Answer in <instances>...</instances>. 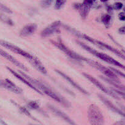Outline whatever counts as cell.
Masks as SVG:
<instances>
[{
    "label": "cell",
    "instance_id": "obj_37",
    "mask_svg": "<svg viewBox=\"0 0 125 125\" xmlns=\"http://www.w3.org/2000/svg\"><path fill=\"white\" fill-rule=\"evenodd\" d=\"M123 10H124V11H125V7H124V9H123Z\"/></svg>",
    "mask_w": 125,
    "mask_h": 125
},
{
    "label": "cell",
    "instance_id": "obj_10",
    "mask_svg": "<svg viewBox=\"0 0 125 125\" xmlns=\"http://www.w3.org/2000/svg\"><path fill=\"white\" fill-rule=\"evenodd\" d=\"M0 87L6 89L16 94H21L22 93V90L20 88L8 79H0Z\"/></svg>",
    "mask_w": 125,
    "mask_h": 125
},
{
    "label": "cell",
    "instance_id": "obj_29",
    "mask_svg": "<svg viewBox=\"0 0 125 125\" xmlns=\"http://www.w3.org/2000/svg\"><path fill=\"white\" fill-rule=\"evenodd\" d=\"M110 69H111V70L112 71H114V73H115L116 74L120 75V76H121V77H122L125 78V74H124L123 73H122V72L120 71H118V69H115V68H110Z\"/></svg>",
    "mask_w": 125,
    "mask_h": 125
},
{
    "label": "cell",
    "instance_id": "obj_7",
    "mask_svg": "<svg viewBox=\"0 0 125 125\" xmlns=\"http://www.w3.org/2000/svg\"><path fill=\"white\" fill-rule=\"evenodd\" d=\"M83 76L85 77L86 79H87L90 82L92 83L94 86H96L98 89H99L101 91L105 93V94L115 98V99H118V100L120 99L118 96L115 93H114V91H112V90H109L108 88H107V87H105V86H104L102 83H101L100 82L98 81V80H97L96 79H95V78L93 76H91V75H90V74H86V73H84V74H83Z\"/></svg>",
    "mask_w": 125,
    "mask_h": 125
},
{
    "label": "cell",
    "instance_id": "obj_22",
    "mask_svg": "<svg viewBox=\"0 0 125 125\" xmlns=\"http://www.w3.org/2000/svg\"><path fill=\"white\" fill-rule=\"evenodd\" d=\"M66 1V0H56L55 4V9H57V10L61 9L62 7L64 6Z\"/></svg>",
    "mask_w": 125,
    "mask_h": 125
},
{
    "label": "cell",
    "instance_id": "obj_26",
    "mask_svg": "<svg viewBox=\"0 0 125 125\" xmlns=\"http://www.w3.org/2000/svg\"><path fill=\"white\" fill-rule=\"evenodd\" d=\"M53 1V0H42V6L43 8H49V7L52 4Z\"/></svg>",
    "mask_w": 125,
    "mask_h": 125
},
{
    "label": "cell",
    "instance_id": "obj_14",
    "mask_svg": "<svg viewBox=\"0 0 125 125\" xmlns=\"http://www.w3.org/2000/svg\"><path fill=\"white\" fill-rule=\"evenodd\" d=\"M0 55L3 56V57H4V58H6V60H8V61H9L10 62H11L12 64H14V65L17 66L18 68L22 69V70L25 71H28L27 68H26L23 64H22L21 62H20V61H18L17 60H16L15 58L13 57L12 55H10V54L7 53L6 52L3 50V49H1V48H0Z\"/></svg>",
    "mask_w": 125,
    "mask_h": 125
},
{
    "label": "cell",
    "instance_id": "obj_11",
    "mask_svg": "<svg viewBox=\"0 0 125 125\" xmlns=\"http://www.w3.org/2000/svg\"><path fill=\"white\" fill-rule=\"evenodd\" d=\"M48 108H49V110L52 112V113H53L55 115L58 116V117H60V118H61L62 120H64V121L67 123L69 124V125H77L68 115L64 113L63 112L61 111L60 109H57L56 107H55V106L52 105H50L49 104L47 105Z\"/></svg>",
    "mask_w": 125,
    "mask_h": 125
},
{
    "label": "cell",
    "instance_id": "obj_34",
    "mask_svg": "<svg viewBox=\"0 0 125 125\" xmlns=\"http://www.w3.org/2000/svg\"><path fill=\"white\" fill-rule=\"evenodd\" d=\"M0 123L2 125H8V124H7L6 123L4 122V121H3V120H2V119L1 118H0Z\"/></svg>",
    "mask_w": 125,
    "mask_h": 125
},
{
    "label": "cell",
    "instance_id": "obj_19",
    "mask_svg": "<svg viewBox=\"0 0 125 125\" xmlns=\"http://www.w3.org/2000/svg\"><path fill=\"white\" fill-rule=\"evenodd\" d=\"M101 79H103V80L107 82L108 83L110 84V85H112V86H115L116 88L120 90V91H123V92L125 93V85H121L120 83L115 82L112 81V80H110L109 79H108V78L106 77L101 76Z\"/></svg>",
    "mask_w": 125,
    "mask_h": 125
},
{
    "label": "cell",
    "instance_id": "obj_30",
    "mask_svg": "<svg viewBox=\"0 0 125 125\" xmlns=\"http://www.w3.org/2000/svg\"><path fill=\"white\" fill-rule=\"evenodd\" d=\"M112 91H114V93H115L116 94H119V95L121 96L122 97V98L125 100V93L120 91V90H115V89H112Z\"/></svg>",
    "mask_w": 125,
    "mask_h": 125
},
{
    "label": "cell",
    "instance_id": "obj_31",
    "mask_svg": "<svg viewBox=\"0 0 125 125\" xmlns=\"http://www.w3.org/2000/svg\"><path fill=\"white\" fill-rule=\"evenodd\" d=\"M118 18L121 21H125V12H121L118 14Z\"/></svg>",
    "mask_w": 125,
    "mask_h": 125
},
{
    "label": "cell",
    "instance_id": "obj_24",
    "mask_svg": "<svg viewBox=\"0 0 125 125\" xmlns=\"http://www.w3.org/2000/svg\"><path fill=\"white\" fill-rule=\"evenodd\" d=\"M0 11L3 12L8 13V14H12V13L11 9H9L8 7H7L4 4H2L1 3H0Z\"/></svg>",
    "mask_w": 125,
    "mask_h": 125
},
{
    "label": "cell",
    "instance_id": "obj_23",
    "mask_svg": "<svg viewBox=\"0 0 125 125\" xmlns=\"http://www.w3.org/2000/svg\"><path fill=\"white\" fill-rule=\"evenodd\" d=\"M28 106L30 109L33 110H38L39 109V105L36 101H30L28 103Z\"/></svg>",
    "mask_w": 125,
    "mask_h": 125
},
{
    "label": "cell",
    "instance_id": "obj_9",
    "mask_svg": "<svg viewBox=\"0 0 125 125\" xmlns=\"http://www.w3.org/2000/svg\"><path fill=\"white\" fill-rule=\"evenodd\" d=\"M61 25V21H55L52 23L47 27H45L41 33V35L42 38H47L52 34H55V33L58 32L60 30V26Z\"/></svg>",
    "mask_w": 125,
    "mask_h": 125
},
{
    "label": "cell",
    "instance_id": "obj_20",
    "mask_svg": "<svg viewBox=\"0 0 125 125\" xmlns=\"http://www.w3.org/2000/svg\"><path fill=\"white\" fill-rule=\"evenodd\" d=\"M0 20H1L3 23L7 24V25H10V26L14 25V22L12 21V20L4 14H0Z\"/></svg>",
    "mask_w": 125,
    "mask_h": 125
},
{
    "label": "cell",
    "instance_id": "obj_8",
    "mask_svg": "<svg viewBox=\"0 0 125 125\" xmlns=\"http://www.w3.org/2000/svg\"><path fill=\"white\" fill-rule=\"evenodd\" d=\"M0 45L6 48L7 49H9V50L15 53L19 54L20 56H23L24 58L28 59V60H31V59L33 58L34 57L33 55L30 54L28 52L25 51V50H23V49L19 47L16 46V45H14V44H11V43L9 42L6 41L0 40Z\"/></svg>",
    "mask_w": 125,
    "mask_h": 125
},
{
    "label": "cell",
    "instance_id": "obj_2",
    "mask_svg": "<svg viewBox=\"0 0 125 125\" xmlns=\"http://www.w3.org/2000/svg\"><path fill=\"white\" fill-rule=\"evenodd\" d=\"M77 44H79L82 48H83V49H85V50H86V51H88V52H90V53L93 54V55L96 56L97 58H99L100 60L107 62L109 64H112V65H114L115 66H117L118 67V68H121V69H124V70L125 71V65H123V64H122L121 63H120V62H118V61H116V60H115L114 58H112L111 56H110L109 55L105 53H103L99 52L92 49L91 47H89L88 45H86V44H85L84 43L81 42L77 41Z\"/></svg>",
    "mask_w": 125,
    "mask_h": 125
},
{
    "label": "cell",
    "instance_id": "obj_3",
    "mask_svg": "<svg viewBox=\"0 0 125 125\" xmlns=\"http://www.w3.org/2000/svg\"><path fill=\"white\" fill-rule=\"evenodd\" d=\"M88 118L90 125H104V117L100 108L91 104L88 110Z\"/></svg>",
    "mask_w": 125,
    "mask_h": 125
},
{
    "label": "cell",
    "instance_id": "obj_12",
    "mask_svg": "<svg viewBox=\"0 0 125 125\" xmlns=\"http://www.w3.org/2000/svg\"><path fill=\"white\" fill-rule=\"evenodd\" d=\"M6 69H8V70L10 72V73H11L13 75H14V76H15L17 79H19V80H20L21 82H22V83H25L26 86H28V87H30V88H31L32 90H34V91H36L37 93H38L40 94H43V93L41 91H40V90H39V89L36 87V86H34V85H33L32 83L30 82L29 81L28 79H26V78L24 77L22 75H21L20 74H19L18 73H16L15 71H14L12 69H11V68H9V67H6Z\"/></svg>",
    "mask_w": 125,
    "mask_h": 125
},
{
    "label": "cell",
    "instance_id": "obj_18",
    "mask_svg": "<svg viewBox=\"0 0 125 125\" xmlns=\"http://www.w3.org/2000/svg\"><path fill=\"white\" fill-rule=\"evenodd\" d=\"M74 7L75 8V9L79 10L80 15L83 19H85L87 17L88 14L90 12V8H91L83 4V3H75L74 5Z\"/></svg>",
    "mask_w": 125,
    "mask_h": 125
},
{
    "label": "cell",
    "instance_id": "obj_38",
    "mask_svg": "<svg viewBox=\"0 0 125 125\" xmlns=\"http://www.w3.org/2000/svg\"></svg>",
    "mask_w": 125,
    "mask_h": 125
},
{
    "label": "cell",
    "instance_id": "obj_27",
    "mask_svg": "<svg viewBox=\"0 0 125 125\" xmlns=\"http://www.w3.org/2000/svg\"><path fill=\"white\" fill-rule=\"evenodd\" d=\"M96 1V0H83V1L82 3L83 4H85V5L87 6L88 7L91 8Z\"/></svg>",
    "mask_w": 125,
    "mask_h": 125
},
{
    "label": "cell",
    "instance_id": "obj_28",
    "mask_svg": "<svg viewBox=\"0 0 125 125\" xmlns=\"http://www.w3.org/2000/svg\"><path fill=\"white\" fill-rule=\"evenodd\" d=\"M123 6V5L122 3H120V2H117L114 4L112 8L113 9H115V10H120L121 9H122Z\"/></svg>",
    "mask_w": 125,
    "mask_h": 125
},
{
    "label": "cell",
    "instance_id": "obj_35",
    "mask_svg": "<svg viewBox=\"0 0 125 125\" xmlns=\"http://www.w3.org/2000/svg\"><path fill=\"white\" fill-rule=\"evenodd\" d=\"M120 106L121 107V110H122L125 113V106H123V105H120Z\"/></svg>",
    "mask_w": 125,
    "mask_h": 125
},
{
    "label": "cell",
    "instance_id": "obj_16",
    "mask_svg": "<svg viewBox=\"0 0 125 125\" xmlns=\"http://www.w3.org/2000/svg\"><path fill=\"white\" fill-rule=\"evenodd\" d=\"M37 28V25L36 24H30L24 26L20 32V35L21 37H28L32 35L35 33Z\"/></svg>",
    "mask_w": 125,
    "mask_h": 125
},
{
    "label": "cell",
    "instance_id": "obj_21",
    "mask_svg": "<svg viewBox=\"0 0 125 125\" xmlns=\"http://www.w3.org/2000/svg\"><path fill=\"white\" fill-rule=\"evenodd\" d=\"M101 21L106 27H109L111 22V16L109 14H104L102 17Z\"/></svg>",
    "mask_w": 125,
    "mask_h": 125
},
{
    "label": "cell",
    "instance_id": "obj_13",
    "mask_svg": "<svg viewBox=\"0 0 125 125\" xmlns=\"http://www.w3.org/2000/svg\"><path fill=\"white\" fill-rule=\"evenodd\" d=\"M55 71H56V73H57L58 74H59L61 77H62L64 80H66L69 84H71V85L73 87L75 88V89L79 90L80 92L82 93H83L84 94H86V95H89V93L86 90H85L83 88H82L80 85H79L77 83L75 82L73 79H72L70 77L68 76V75H66L65 73H62V71H61L60 70H58V69H55Z\"/></svg>",
    "mask_w": 125,
    "mask_h": 125
},
{
    "label": "cell",
    "instance_id": "obj_5",
    "mask_svg": "<svg viewBox=\"0 0 125 125\" xmlns=\"http://www.w3.org/2000/svg\"><path fill=\"white\" fill-rule=\"evenodd\" d=\"M78 36L81 37V38H82L83 39H84L85 40L87 41L88 42H90L91 43L97 45V46L99 47H101L103 48V49H106V50H108L109 51L112 52L114 53V54L117 55L118 56H119V57L123 59L124 60H125V55H124V54H123L121 52H120L119 50H116V49L110 46V45H108V44H105V43L103 42L99 41L96 40V39H94V38H91V37L85 35V34H80V33H79Z\"/></svg>",
    "mask_w": 125,
    "mask_h": 125
},
{
    "label": "cell",
    "instance_id": "obj_32",
    "mask_svg": "<svg viewBox=\"0 0 125 125\" xmlns=\"http://www.w3.org/2000/svg\"><path fill=\"white\" fill-rule=\"evenodd\" d=\"M113 125H125V120H120L115 123Z\"/></svg>",
    "mask_w": 125,
    "mask_h": 125
},
{
    "label": "cell",
    "instance_id": "obj_15",
    "mask_svg": "<svg viewBox=\"0 0 125 125\" xmlns=\"http://www.w3.org/2000/svg\"><path fill=\"white\" fill-rule=\"evenodd\" d=\"M98 96H99V98L100 99V100L105 104L106 106H107L109 109L111 110H112L114 112L116 113L118 115H121L123 117L125 118V113L122 110H120V109L117 107L115 106L110 100L107 99V98H105L104 96L101 95V94H98Z\"/></svg>",
    "mask_w": 125,
    "mask_h": 125
},
{
    "label": "cell",
    "instance_id": "obj_36",
    "mask_svg": "<svg viewBox=\"0 0 125 125\" xmlns=\"http://www.w3.org/2000/svg\"><path fill=\"white\" fill-rule=\"evenodd\" d=\"M100 1L102 2V3H105V2L108 1L109 0H100Z\"/></svg>",
    "mask_w": 125,
    "mask_h": 125
},
{
    "label": "cell",
    "instance_id": "obj_1",
    "mask_svg": "<svg viewBox=\"0 0 125 125\" xmlns=\"http://www.w3.org/2000/svg\"><path fill=\"white\" fill-rule=\"evenodd\" d=\"M20 74L21 75H22L24 77L26 78V79L29 80L30 82H31L34 86H36L38 89H39L40 91H41L43 93L45 94L46 95H47L48 96L50 97V98L53 99V100H55V101L58 102V103L61 104V105H62L63 106L66 107H71V104L68 101H67L65 98L63 96L60 94L59 93H56V91H54L53 90H52V88H50V87H49L48 86L45 85V84H44L43 83L41 82L38 81V80H35V79H33L32 78H31L30 77H29L28 75H27L26 74H25V73H23V72L19 71Z\"/></svg>",
    "mask_w": 125,
    "mask_h": 125
},
{
    "label": "cell",
    "instance_id": "obj_6",
    "mask_svg": "<svg viewBox=\"0 0 125 125\" xmlns=\"http://www.w3.org/2000/svg\"><path fill=\"white\" fill-rule=\"evenodd\" d=\"M51 42L52 44H53L55 47H56L58 49H60V50H61L62 52H63L67 56L70 57L71 58L79 61H84L85 57L79 55V54L76 53L75 52L73 51V50H71V49H69L68 47L66 46V45L61 41H51Z\"/></svg>",
    "mask_w": 125,
    "mask_h": 125
},
{
    "label": "cell",
    "instance_id": "obj_25",
    "mask_svg": "<svg viewBox=\"0 0 125 125\" xmlns=\"http://www.w3.org/2000/svg\"><path fill=\"white\" fill-rule=\"evenodd\" d=\"M18 106H19V110H20V112H21V113H23V114L26 115V116H29V117L31 118H33V120H36L35 118H34V117H33V116H32V115H31V114H30V113L28 111V110L26 109V108L23 107H22V106H20V105H18Z\"/></svg>",
    "mask_w": 125,
    "mask_h": 125
},
{
    "label": "cell",
    "instance_id": "obj_4",
    "mask_svg": "<svg viewBox=\"0 0 125 125\" xmlns=\"http://www.w3.org/2000/svg\"><path fill=\"white\" fill-rule=\"evenodd\" d=\"M83 61L84 62H86L87 64H88L91 66L96 68V69L99 70L100 72H101L106 77H107L110 80H112V81L115 82L120 83V80L118 78V77L117 74H115L110 68H106V67L104 66L103 64H100L99 62L94 61V60L86 58H85Z\"/></svg>",
    "mask_w": 125,
    "mask_h": 125
},
{
    "label": "cell",
    "instance_id": "obj_17",
    "mask_svg": "<svg viewBox=\"0 0 125 125\" xmlns=\"http://www.w3.org/2000/svg\"><path fill=\"white\" fill-rule=\"evenodd\" d=\"M29 61H30V64L33 66H34V68H36L37 70L39 71L41 73L43 74H47V72L45 66L42 64V62L37 58L34 57L31 60H29Z\"/></svg>",
    "mask_w": 125,
    "mask_h": 125
},
{
    "label": "cell",
    "instance_id": "obj_33",
    "mask_svg": "<svg viewBox=\"0 0 125 125\" xmlns=\"http://www.w3.org/2000/svg\"><path fill=\"white\" fill-rule=\"evenodd\" d=\"M118 32L121 34H125V26L119 28Z\"/></svg>",
    "mask_w": 125,
    "mask_h": 125
}]
</instances>
